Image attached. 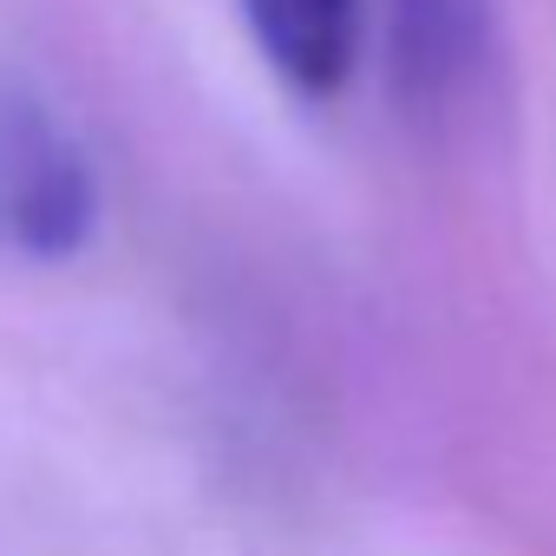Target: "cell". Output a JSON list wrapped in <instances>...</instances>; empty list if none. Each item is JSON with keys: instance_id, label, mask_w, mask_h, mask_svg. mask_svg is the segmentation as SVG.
<instances>
[{"instance_id": "1", "label": "cell", "mask_w": 556, "mask_h": 556, "mask_svg": "<svg viewBox=\"0 0 556 556\" xmlns=\"http://www.w3.org/2000/svg\"><path fill=\"white\" fill-rule=\"evenodd\" d=\"M99 170L66 112L21 73H0V249L34 268L86 255L99 236Z\"/></svg>"}, {"instance_id": "3", "label": "cell", "mask_w": 556, "mask_h": 556, "mask_svg": "<svg viewBox=\"0 0 556 556\" xmlns=\"http://www.w3.org/2000/svg\"><path fill=\"white\" fill-rule=\"evenodd\" d=\"M393 79L413 105L465 92L491 47V0H393Z\"/></svg>"}, {"instance_id": "2", "label": "cell", "mask_w": 556, "mask_h": 556, "mask_svg": "<svg viewBox=\"0 0 556 556\" xmlns=\"http://www.w3.org/2000/svg\"><path fill=\"white\" fill-rule=\"evenodd\" d=\"M242 21L295 99H334L361 66V0H242Z\"/></svg>"}]
</instances>
